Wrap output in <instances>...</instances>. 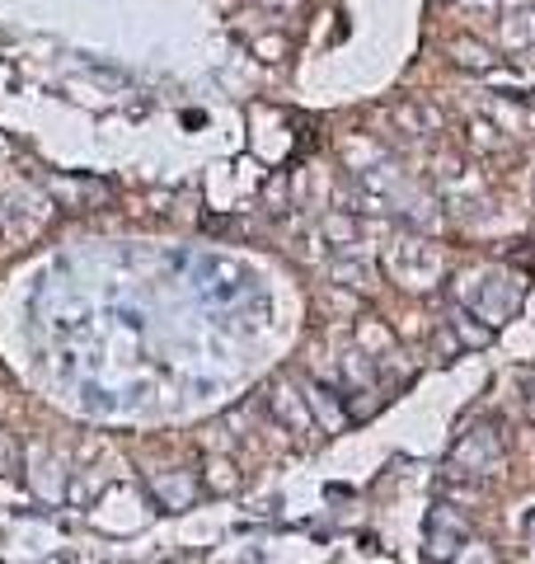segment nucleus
Returning <instances> with one entry per match:
<instances>
[{"label": "nucleus", "mask_w": 535, "mask_h": 564, "mask_svg": "<svg viewBox=\"0 0 535 564\" xmlns=\"http://www.w3.org/2000/svg\"><path fill=\"white\" fill-rule=\"evenodd\" d=\"M503 461H507V442H503V433H498V423H479V428H470V433L451 447V471H460L470 479L498 475Z\"/></svg>", "instance_id": "1"}, {"label": "nucleus", "mask_w": 535, "mask_h": 564, "mask_svg": "<svg viewBox=\"0 0 535 564\" xmlns=\"http://www.w3.org/2000/svg\"><path fill=\"white\" fill-rule=\"evenodd\" d=\"M470 536H475L470 518H465V508H456L451 499H442L427 512V560H456V551Z\"/></svg>", "instance_id": "2"}, {"label": "nucleus", "mask_w": 535, "mask_h": 564, "mask_svg": "<svg viewBox=\"0 0 535 564\" xmlns=\"http://www.w3.org/2000/svg\"><path fill=\"white\" fill-rule=\"evenodd\" d=\"M268 409L277 414V423H287L291 433H315V414H310V405H306V395H296V386L291 381H277L273 391H268Z\"/></svg>", "instance_id": "3"}, {"label": "nucleus", "mask_w": 535, "mask_h": 564, "mask_svg": "<svg viewBox=\"0 0 535 564\" xmlns=\"http://www.w3.org/2000/svg\"><path fill=\"white\" fill-rule=\"evenodd\" d=\"M47 193H57L66 207H90V203H104L108 184H90V179H47Z\"/></svg>", "instance_id": "4"}, {"label": "nucleus", "mask_w": 535, "mask_h": 564, "mask_svg": "<svg viewBox=\"0 0 535 564\" xmlns=\"http://www.w3.org/2000/svg\"><path fill=\"white\" fill-rule=\"evenodd\" d=\"M306 405H310V414H315V423H329V428L347 423V414H343V405H339V391L320 386V381H310V386H306Z\"/></svg>", "instance_id": "5"}, {"label": "nucleus", "mask_w": 535, "mask_h": 564, "mask_svg": "<svg viewBox=\"0 0 535 564\" xmlns=\"http://www.w3.org/2000/svg\"><path fill=\"white\" fill-rule=\"evenodd\" d=\"M451 61L460 71H493V52L475 38H451Z\"/></svg>", "instance_id": "6"}, {"label": "nucleus", "mask_w": 535, "mask_h": 564, "mask_svg": "<svg viewBox=\"0 0 535 564\" xmlns=\"http://www.w3.org/2000/svg\"><path fill=\"white\" fill-rule=\"evenodd\" d=\"M324 236L339 245V250H347V245L357 240V222H353V217H343V212H333V217L324 222Z\"/></svg>", "instance_id": "7"}, {"label": "nucleus", "mask_w": 535, "mask_h": 564, "mask_svg": "<svg viewBox=\"0 0 535 564\" xmlns=\"http://www.w3.org/2000/svg\"><path fill=\"white\" fill-rule=\"evenodd\" d=\"M207 485L221 489V494H230V489L240 485V475H236V466H230V461L216 456V461H207Z\"/></svg>", "instance_id": "8"}, {"label": "nucleus", "mask_w": 535, "mask_h": 564, "mask_svg": "<svg viewBox=\"0 0 535 564\" xmlns=\"http://www.w3.org/2000/svg\"><path fill=\"white\" fill-rule=\"evenodd\" d=\"M343 372H347V381H353V386H371V381H376V367H371V362H366L362 353L343 358Z\"/></svg>", "instance_id": "9"}, {"label": "nucleus", "mask_w": 535, "mask_h": 564, "mask_svg": "<svg viewBox=\"0 0 535 564\" xmlns=\"http://www.w3.org/2000/svg\"><path fill=\"white\" fill-rule=\"evenodd\" d=\"M470 132H475V146H483V151H498V146H507V137H498V127H493L489 118H475Z\"/></svg>", "instance_id": "10"}, {"label": "nucleus", "mask_w": 535, "mask_h": 564, "mask_svg": "<svg viewBox=\"0 0 535 564\" xmlns=\"http://www.w3.org/2000/svg\"><path fill=\"white\" fill-rule=\"evenodd\" d=\"M357 334H362V343H376V348H386V343H390V334H386L380 325H371V320H366V325L357 329Z\"/></svg>", "instance_id": "11"}, {"label": "nucleus", "mask_w": 535, "mask_h": 564, "mask_svg": "<svg viewBox=\"0 0 535 564\" xmlns=\"http://www.w3.org/2000/svg\"><path fill=\"white\" fill-rule=\"evenodd\" d=\"M14 466H20V452H14V447L0 438V475H14Z\"/></svg>", "instance_id": "12"}, {"label": "nucleus", "mask_w": 535, "mask_h": 564, "mask_svg": "<svg viewBox=\"0 0 535 564\" xmlns=\"http://www.w3.org/2000/svg\"><path fill=\"white\" fill-rule=\"evenodd\" d=\"M259 52H263L268 61H277V57H282V38H263V43H259Z\"/></svg>", "instance_id": "13"}, {"label": "nucleus", "mask_w": 535, "mask_h": 564, "mask_svg": "<svg viewBox=\"0 0 535 564\" xmlns=\"http://www.w3.org/2000/svg\"><path fill=\"white\" fill-rule=\"evenodd\" d=\"M470 5H483V10H493V5H498V0H470Z\"/></svg>", "instance_id": "14"}, {"label": "nucleus", "mask_w": 535, "mask_h": 564, "mask_svg": "<svg viewBox=\"0 0 535 564\" xmlns=\"http://www.w3.org/2000/svg\"><path fill=\"white\" fill-rule=\"evenodd\" d=\"M263 5H296V0H263Z\"/></svg>", "instance_id": "15"}, {"label": "nucleus", "mask_w": 535, "mask_h": 564, "mask_svg": "<svg viewBox=\"0 0 535 564\" xmlns=\"http://www.w3.org/2000/svg\"><path fill=\"white\" fill-rule=\"evenodd\" d=\"M427 564H437V560H427ZM442 564H451V560H442Z\"/></svg>", "instance_id": "16"}]
</instances>
